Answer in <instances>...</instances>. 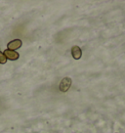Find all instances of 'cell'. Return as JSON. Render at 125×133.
<instances>
[{
    "label": "cell",
    "mask_w": 125,
    "mask_h": 133,
    "mask_svg": "<svg viewBox=\"0 0 125 133\" xmlns=\"http://www.w3.org/2000/svg\"><path fill=\"white\" fill-rule=\"evenodd\" d=\"M71 55H72V57L74 58V60H79V59L81 58V56H82V51H81L79 46L75 45L71 48Z\"/></svg>",
    "instance_id": "277c9868"
},
{
    "label": "cell",
    "mask_w": 125,
    "mask_h": 133,
    "mask_svg": "<svg viewBox=\"0 0 125 133\" xmlns=\"http://www.w3.org/2000/svg\"><path fill=\"white\" fill-rule=\"evenodd\" d=\"M23 45V42H22L21 39H14L12 41H10L7 44V49L8 50H12V51H15V50L19 49L20 47H22Z\"/></svg>",
    "instance_id": "7a4b0ae2"
},
{
    "label": "cell",
    "mask_w": 125,
    "mask_h": 133,
    "mask_svg": "<svg viewBox=\"0 0 125 133\" xmlns=\"http://www.w3.org/2000/svg\"><path fill=\"white\" fill-rule=\"evenodd\" d=\"M4 55L5 57L7 58V60H11V61H16L20 57V54L18 52L12 51V50H8V49L4 50Z\"/></svg>",
    "instance_id": "3957f363"
},
{
    "label": "cell",
    "mask_w": 125,
    "mask_h": 133,
    "mask_svg": "<svg viewBox=\"0 0 125 133\" xmlns=\"http://www.w3.org/2000/svg\"><path fill=\"white\" fill-rule=\"evenodd\" d=\"M71 79L70 77H65V78L62 79V81L60 82V91L62 92H67L71 86Z\"/></svg>",
    "instance_id": "6da1fadb"
},
{
    "label": "cell",
    "mask_w": 125,
    "mask_h": 133,
    "mask_svg": "<svg viewBox=\"0 0 125 133\" xmlns=\"http://www.w3.org/2000/svg\"><path fill=\"white\" fill-rule=\"evenodd\" d=\"M6 62H7V58L5 57L4 53L0 51V64H5Z\"/></svg>",
    "instance_id": "5b68a950"
}]
</instances>
